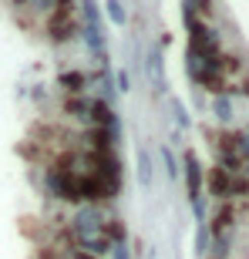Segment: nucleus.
Wrapping results in <instances>:
<instances>
[{"mask_svg":"<svg viewBox=\"0 0 249 259\" xmlns=\"http://www.w3.org/2000/svg\"><path fill=\"white\" fill-rule=\"evenodd\" d=\"M216 115L226 121V118L232 115V108H229V98H216Z\"/></svg>","mask_w":249,"mask_h":259,"instance_id":"9d476101","label":"nucleus"},{"mask_svg":"<svg viewBox=\"0 0 249 259\" xmlns=\"http://www.w3.org/2000/svg\"><path fill=\"white\" fill-rule=\"evenodd\" d=\"M88 121H91L95 128H111V132H118V118H115V111H111L105 101H95V105H91Z\"/></svg>","mask_w":249,"mask_h":259,"instance_id":"20e7f679","label":"nucleus"},{"mask_svg":"<svg viewBox=\"0 0 249 259\" xmlns=\"http://www.w3.org/2000/svg\"><path fill=\"white\" fill-rule=\"evenodd\" d=\"M48 30H51V37H54V40H71L77 34L74 10H71V7H58V10H54V17H51V24H48Z\"/></svg>","mask_w":249,"mask_h":259,"instance_id":"7ed1b4c3","label":"nucleus"},{"mask_svg":"<svg viewBox=\"0 0 249 259\" xmlns=\"http://www.w3.org/2000/svg\"><path fill=\"white\" fill-rule=\"evenodd\" d=\"M61 84H67L71 91H85L88 77H81V74H64V77H61Z\"/></svg>","mask_w":249,"mask_h":259,"instance_id":"1a4fd4ad","label":"nucleus"},{"mask_svg":"<svg viewBox=\"0 0 249 259\" xmlns=\"http://www.w3.org/2000/svg\"><path fill=\"white\" fill-rule=\"evenodd\" d=\"M185 185H189V202H192V212L195 215H205L202 209V168L195 162V155H185Z\"/></svg>","mask_w":249,"mask_h":259,"instance_id":"f03ea898","label":"nucleus"},{"mask_svg":"<svg viewBox=\"0 0 249 259\" xmlns=\"http://www.w3.org/2000/svg\"><path fill=\"white\" fill-rule=\"evenodd\" d=\"M162 158H165V168H169V172H172V175L179 172V168H175V155L169 152V148H162Z\"/></svg>","mask_w":249,"mask_h":259,"instance_id":"9b49d317","label":"nucleus"},{"mask_svg":"<svg viewBox=\"0 0 249 259\" xmlns=\"http://www.w3.org/2000/svg\"><path fill=\"white\" fill-rule=\"evenodd\" d=\"M14 4H24V0H14Z\"/></svg>","mask_w":249,"mask_h":259,"instance_id":"ddd939ff","label":"nucleus"},{"mask_svg":"<svg viewBox=\"0 0 249 259\" xmlns=\"http://www.w3.org/2000/svg\"><path fill=\"white\" fill-rule=\"evenodd\" d=\"M77 259H98V256H88V252H81V256H77Z\"/></svg>","mask_w":249,"mask_h":259,"instance_id":"f8f14e48","label":"nucleus"},{"mask_svg":"<svg viewBox=\"0 0 249 259\" xmlns=\"http://www.w3.org/2000/svg\"><path fill=\"white\" fill-rule=\"evenodd\" d=\"M138 182L148 189L152 182V162H148V152H138Z\"/></svg>","mask_w":249,"mask_h":259,"instance_id":"6e6552de","label":"nucleus"},{"mask_svg":"<svg viewBox=\"0 0 249 259\" xmlns=\"http://www.w3.org/2000/svg\"><path fill=\"white\" fill-rule=\"evenodd\" d=\"M145 71H148V77H152L155 91H165V77H162V51H158V48L148 51V58H145Z\"/></svg>","mask_w":249,"mask_h":259,"instance_id":"39448f33","label":"nucleus"},{"mask_svg":"<svg viewBox=\"0 0 249 259\" xmlns=\"http://www.w3.org/2000/svg\"><path fill=\"white\" fill-rule=\"evenodd\" d=\"M91 105H95L91 98H67V101H64V111H67L71 118H85V121H88V115H91Z\"/></svg>","mask_w":249,"mask_h":259,"instance_id":"423d86ee","label":"nucleus"},{"mask_svg":"<svg viewBox=\"0 0 249 259\" xmlns=\"http://www.w3.org/2000/svg\"><path fill=\"white\" fill-rule=\"evenodd\" d=\"M81 34H85V48L95 54L101 64H105V27H101V14H98V4L95 0H85L81 4Z\"/></svg>","mask_w":249,"mask_h":259,"instance_id":"f257e3e1","label":"nucleus"},{"mask_svg":"<svg viewBox=\"0 0 249 259\" xmlns=\"http://www.w3.org/2000/svg\"><path fill=\"white\" fill-rule=\"evenodd\" d=\"M105 14L111 17V24H115V27H124V24H128V14H124V4H121V0H105Z\"/></svg>","mask_w":249,"mask_h":259,"instance_id":"0eeeda50","label":"nucleus"}]
</instances>
